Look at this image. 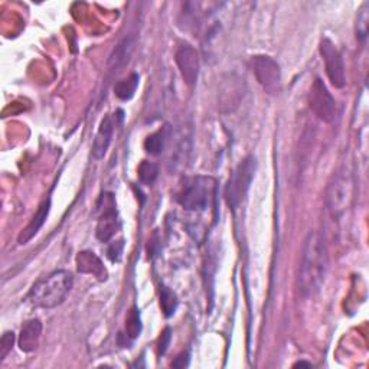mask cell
Returning <instances> with one entry per match:
<instances>
[{
    "mask_svg": "<svg viewBox=\"0 0 369 369\" xmlns=\"http://www.w3.org/2000/svg\"><path fill=\"white\" fill-rule=\"evenodd\" d=\"M329 267V255L322 234L310 231L303 242L298 284L303 298L320 291Z\"/></svg>",
    "mask_w": 369,
    "mask_h": 369,
    "instance_id": "6da1fadb",
    "label": "cell"
},
{
    "mask_svg": "<svg viewBox=\"0 0 369 369\" xmlns=\"http://www.w3.org/2000/svg\"><path fill=\"white\" fill-rule=\"evenodd\" d=\"M74 286V277L66 270H57L36 281L26 300L40 309H54L64 303Z\"/></svg>",
    "mask_w": 369,
    "mask_h": 369,
    "instance_id": "7a4b0ae2",
    "label": "cell"
},
{
    "mask_svg": "<svg viewBox=\"0 0 369 369\" xmlns=\"http://www.w3.org/2000/svg\"><path fill=\"white\" fill-rule=\"evenodd\" d=\"M356 180L353 170L344 165L341 166L327 183L326 188V208L334 218L345 215L355 201Z\"/></svg>",
    "mask_w": 369,
    "mask_h": 369,
    "instance_id": "3957f363",
    "label": "cell"
},
{
    "mask_svg": "<svg viewBox=\"0 0 369 369\" xmlns=\"http://www.w3.org/2000/svg\"><path fill=\"white\" fill-rule=\"evenodd\" d=\"M215 195V180L209 176H195L187 180L177 195V202L187 211L208 209Z\"/></svg>",
    "mask_w": 369,
    "mask_h": 369,
    "instance_id": "277c9868",
    "label": "cell"
},
{
    "mask_svg": "<svg viewBox=\"0 0 369 369\" xmlns=\"http://www.w3.org/2000/svg\"><path fill=\"white\" fill-rule=\"evenodd\" d=\"M257 170V160L254 156L245 158L231 173L224 191V198L230 208L237 209L244 201L251 182Z\"/></svg>",
    "mask_w": 369,
    "mask_h": 369,
    "instance_id": "5b68a950",
    "label": "cell"
},
{
    "mask_svg": "<svg viewBox=\"0 0 369 369\" xmlns=\"http://www.w3.org/2000/svg\"><path fill=\"white\" fill-rule=\"evenodd\" d=\"M120 228L117 204L113 194H102L97 202L95 235L101 242H108Z\"/></svg>",
    "mask_w": 369,
    "mask_h": 369,
    "instance_id": "8992f818",
    "label": "cell"
},
{
    "mask_svg": "<svg viewBox=\"0 0 369 369\" xmlns=\"http://www.w3.org/2000/svg\"><path fill=\"white\" fill-rule=\"evenodd\" d=\"M255 80L263 90L271 95L281 91V69L280 65L267 55H255L250 61Z\"/></svg>",
    "mask_w": 369,
    "mask_h": 369,
    "instance_id": "52a82bcc",
    "label": "cell"
},
{
    "mask_svg": "<svg viewBox=\"0 0 369 369\" xmlns=\"http://www.w3.org/2000/svg\"><path fill=\"white\" fill-rule=\"evenodd\" d=\"M319 52L324 62L326 76L335 88H344L346 84V74L342 54L329 38H323L319 45Z\"/></svg>",
    "mask_w": 369,
    "mask_h": 369,
    "instance_id": "ba28073f",
    "label": "cell"
},
{
    "mask_svg": "<svg viewBox=\"0 0 369 369\" xmlns=\"http://www.w3.org/2000/svg\"><path fill=\"white\" fill-rule=\"evenodd\" d=\"M309 105L312 112L324 123H332L336 117V101L330 94L326 84L316 78L310 87L309 93Z\"/></svg>",
    "mask_w": 369,
    "mask_h": 369,
    "instance_id": "9c48e42d",
    "label": "cell"
},
{
    "mask_svg": "<svg viewBox=\"0 0 369 369\" xmlns=\"http://www.w3.org/2000/svg\"><path fill=\"white\" fill-rule=\"evenodd\" d=\"M175 61L184 84L194 87L199 78V69H201L198 51L189 45H183L177 48L175 54Z\"/></svg>",
    "mask_w": 369,
    "mask_h": 369,
    "instance_id": "30bf717a",
    "label": "cell"
},
{
    "mask_svg": "<svg viewBox=\"0 0 369 369\" xmlns=\"http://www.w3.org/2000/svg\"><path fill=\"white\" fill-rule=\"evenodd\" d=\"M115 127H116V122H115V116L108 115L105 116L98 127V131L95 134L94 143H93V156L94 159L100 160L105 156L110 144H112L113 140V134H115Z\"/></svg>",
    "mask_w": 369,
    "mask_h": 369,
    "instance_id": "8fae6325",
    "label": "cell"
},
{
    "mask_svg": "<svg viewBox=\"0 0 369 369\" xmlns=\"http://www.w3.org/2000/svg\"><path fill=\"white\" fill-rule=\"evenodd\" d=\"M77 270L81 274L94 276L100 281H105L108 277L107 269L102 264L101 258L93 251H80L76 258Z\"/></svg>",
    "mask_w": 369,
    "mask_h": 369,
    "instance_id": "7c38bea8",
    "label": "cell"
},
{
    "mask_svg": "<svg viewBox=\"0 0 369 369\" xmlns=\"http://www.w3.org/2000/svg\"><path fill=\"white\" fill-rule=\"evenodd\" d=\"M41 335H42V323L40 319H30L28 320L19 334V339H18V345L19 349L29 353L33 352L36 348L40 346V341H41Z\"/></svg>",
    "mask_w": 369,
    "mask_h": 369,
    "instance_id": "4fadbf2b",
    "label": "cell"
},
{
    "mask_svg": "<svg viewBox=\"0 0 369 369\" xmlns=\"http://www.w3.org/2000/svg\"><path fill=\"white\" fill-rule=\"evenodd\" d=\"M49 211H51V199L48 198L47 201H44L36 213L32 216L30 223L23 228V231L19 234L18 237V242L20 245L28 244L36 234L40 233V230L44 227V224L47 223V219L49 216Z\"/></svg>",
    "mask_w": 369,
    "mask_h": 369,
    "instance_id": "5bb4252c",
    "label": "cell"
},
{
    "mask_svg": "<svg viewBox=\"0 0 369 369\" xmlns=\"http://www.w3.org/2000/svg\"><path fill=\"white\" fill-rule=\"evenodd\" d=\"M134 45H136V38L133 35H129L126 36V38L115 48V51L112 52V55H110V59H108V68L112 71H117L120 69L122 66H124L131 54H133V49H134Z\"/></svg>",
    "mask_w": 369,
    "mask_h": 369,
    "instance_id": "9a60e30c",
    "label": "cell"
},
{
    "mask_svg": "<svg viewBox=\"0 0 369 369\" xmlns=\"http://www.w3.org/2000/svg\"><path fill=\"white\" fill-rule=\"evenodd\" d=\"M139 83H140V77L137 76V74H131L130 77H127L126 80H122L119 81L116 86H115V94L117 98H120L122 101H129L134 97L136 91H137V87H139Z\"/></svg>",
    "mask_w": 369,
    "mask_h": 369,
    "instance_id": "2e32d148",
    "label": "cell"
},
{
    "mask_svg": "<svg viewBox=\"0 0 369 369\" xmlns=\"http://www.w3.org/2000/svg\"><path fill=\"white\" fill-rule=\"evenodd\" d=\"M141 317L137 308H131L127 317H126V336L129 339H136L141 334Z\"/></svg>",
    "mask_w": 369,
    "mask_h": 369,
    "instance_id": "e0dca14e",
    "label": "cell"
},
{
    "mask_svg": "<svg viewBox=\"0 0 369 369\" xmlns=\"http://www.w3.org/2000/svg\"><path fill=\"white\" fill-rule=\"evenodd\" d=\"M179 300L176 298V294L166 286L160 287V308L165 313L166 317H170L175 315L176 309H177Z\"/></svg>",
    "mask_w": 369,
    "mask_h": 369,
    "instance_id": "ac0fdd59",
    "label": "cell"
},
{
    "mask_svg": "<svg viewBox=\"0 0 369 369\" xmlns=\"http://www.w3.org/2000/svg\"><path fill=\"white\" fill-rule=\"evenodd\" d=\"M137 173H139V179L143 184H147V187H151V184H153L159 176V168L156 163L153 162H147V160H143L140 165H139V169H137Z\"/></svg>",
    "mask_w": 369,
    "mask_h": 369,
    "instance_id": "d6986e66",
    "label": "cell"
},
{
    "mask_svg": "<svg viewBox=\"0 0 369 369\" xmlns=\"http://www.w3.org/2000/svg\"><path fill=\"white\" fill-rule=\"evenodd\" d=\"M163 143H165V134H163V131H158L146 139L144 149L147 153H151V155H159L163 149Z\"/></svg>",
    "mask_w": 369,
    "mask_h": 369,
    "instance_id": "ffe728a7",
    "label": "cell"
},
{
    "mask_svg": "<svg viewBox=\"0 0 369 369\" xmlns=\"http://www.w3.org/2000/svg\"><path fill=\"white\" fill-rule=\"evenodd\" d=\"M368 20H369V4H363V6L359 11L358 15V23H356V36L361 42H363L368 36Z\"/></svg>",
    "mask_w": 369,
    "mask_h": 369,
    "instance_id": "44dd1931",
    "label": "cell"
},
{
    "mask_svg": "<svg viewBox=\"0 0 369 369\" xmlns=\"http://www.w3.org/2000/svg\"><path fill=\"white\" fill-rule=\"evenodd\" d=\"M15 344V334L13 332H5L2 341H0V361H5V358L9 355Z\"/></svg>",
    "mask_w": 369,
    "mask_h": 369,
    "instance_id": "7402d4cb",
    "label": "cell"
},
{
    "mask_svg": "<svg viewBox=\"0 0 369 369\" xmlns=\"http://www.w3.org/2000/svg\"><path fill=\"white\" fill-rule=\"evenodd\" d=\"M123 248H124V241L123 240L115 242L112 247H110L108 248V258H110V260H112L113 263L120 262L122 254H123Z\"/></svg>",
    "mask_w": 369,
    "mask_h": 369,
    "instance_id": "603a6c76",
    "label": "cell"
},
{
    "mask_svg": "<svg viewBox=\"0 0 369 369\" xmlns=\"http://www.w3.org/2000/svg\"><path fill=\"white\" fill-rule=\"evenodd\" d=\"M170 329H165L163 334L159 339V346H158V351H159V355H163L166 351H168V346L170 344Z\"/></svg>",
    "mask_w": 369,
    "mask_h": 369,
    "instance_id": "cb8c5ba5",
    "label": "cell"
},
{
    "mask_svg": "<svg viewBox=\"0 0 369 369\" xmlns=\"http://www.w3.org/2000/svg\"><path fill=\"white\" fill-rule=\"evenodd\" d=\"M189 365V352H182L172 363V366L175 368H184Z\"/></svg>",
    "mask_w": 369,
    "mask_h": 369,
    "instance_id": "d4e9b609",
    "label": "cell"
},
{
    "mask_svg": "<svg viewBox=\"0 0 369 369\" xmlns=\"http://www.w3.org/2000/svg\"><path fill=\"white\" fill-rule=\"evenodd\" d=\"M296 366H308V368H310L312 366V363H309V362H305V361H300V362H298V363H294V368Z\"/></svg>",
    "mask_w": 369,
    "mask_h": 369,
    "instance_id": "484cf974",
    "label": "cell"
}]
</instances>
